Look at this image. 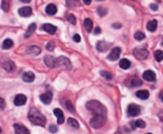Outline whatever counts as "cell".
Here are the masks:
<instances>
[{"instance_id":"obj_23","label":"cell","mask_w":163,"mask_h":134,"mask_svg":"<svg viewBox=\"0 0 163 134\" xmlns=\"http://www.w3.org/2000/svg\"><path fill=\"white\" fill-rule=\"evenodd\" d=\"M157 27H158V22L155 19H154L152 21H150L146 25L147 30L150 32H155L157 30Z\"/></svg>"},{"instance_id":"obj_2","label":"cell","mask_w":163,"mask_h":134,"mask_svg":"<svg viewBox=\"0 0 163 134\" xmlns=\"http://www.w3.org/2000/svg\"><path fill=\"white\" fill-rule=\"evenodd\" d=\"M86 107L95 116H105L107 117V108L103 104L96 100H92L86 104Z\"/></svg>"},{"instance_id":"obj_37","label":"cell","mask_w":163,"mask_h":134,"mask_svg":"<svg viewBox=\"0 0 163 134\" xmlns=\"http://www.w3.org/2000/svg\"><path fill=\"white\" fill-rule=\"evenodd\" d=\"M97 13H98V15H99V16L103 17V16H105V15H107V11L105 8L102 7V6H99V7H98V9H97Z\"/></svg>"},{"instance_id":"obj_14","label":"cell","mask_w":163,"mask_h":134,"mask_svg":"<svg viewBox=\"0 0 163 134\" xmlns=\"http://www.w3.org/2000/svg\"><path fill=\"white\" fill-rule=\"evenodd\" d=\"M41 29L43 30H45V32H47L50 34H54L56 33L57 30V27L55 26L52 25L50 23H45L41 26Z\"/></svg>"},{"instance_id":"obj_18","label":"cell","mask_w":163,"mask_h":134,"mask_svg":"<svg viewBox=\"0 0 163 134\" xmlns=\"http://www.w3.org/2000/svg\"><path fill=\"white\" fill-rule=\"evenodd\" d=\"M54 115L57 117V123L59 125H61V124L64 123V113L61 111V109L60 108H55L54 110Z\"/></svg>"},{"instance_id":"obj_19","label":"cell","mask_w":163,"mask_h":134,"mask_svg":"<svg viewBox=\"0 0 163 134\" xmlns=\"http://www.w3.org/2000/svg\"><path fill=\"white\" fill-rule=\"evenodd\" d=\"M35 79V75L33 72H26L24 73L23 75H22V80H23L25 82H33L34 81Z\"/></svg>"},{"instance_id":"obj_15","label":"cell","mask_w":163,"mask_h":134,"mask_svg":"<svg viewBox=\"0 0 163 134\" xmlns=\"http://www.w3.org/2000/svg\"><path fill=\"white\" fill-rule=\"evenodd\" d=\"M111 46H112V44L106 43L104 41H99L96 43V49L99 52H104V51L109 49Z\"/></svg>"},{"instance_id":"obj_10","label":"cell","mask_w":163,"mask_h":134,"mask_svg":"<svg viewBox=\"0 0 163 134\" xmlns=\"http://www.w3.org/2000/svg\"><path fill=\"white\" fill-rule=\"evenodd\" d=\"M26 100H27V98H26V97L24 94H18L15 98L14 104L16 106H21V105H24L26 104Z\"/></svg>"},{"instance_id":"obj_27","label":"cell","mask_w":163,"mask_h":134,"mask_svg":"<svg viewBox=\"0 0 163 134\" xmlns=\"http://www.w3.org/2000/svg\"><path fill=\"white\" fill-rule=\"evenodd\" d=\"M14 46V42L10 38H7V39H5L2 45V48L3 50H9L11 49V47Z\"/></svg>"},{"instance_id":"obj_32","label":"cell","mask_w":163,"mask_h":134,"mask_svg":"<svg viewBox=\"0 0 163 134\" xmlns=\"http://www.w3.org/2000/svg\"><path fill=\"white\" fill-rule=\"evenodd\" d=\"M155 59L158 62H161L163 60V51L161 50H156L155 53Z\"/></svg>"},{"instance_id":"obj_30","label":"cell","mask_w":163,"mask_h":134,"mask_svg":"<svg viewBox=\"0 0 163 134\" xmlns=\"http://www.w3.org/2000/svg\"><path fill=\"white\" fill-rule=\"evenodd\" d=\"M68 124H69L71 127L75 128V129H78V128L80 127L78 121L76 119H74V118H72V117H69V119H68Z\"/></svg>"},{"instance_id":"obj_35","label":"cell","mask_w":163,"mask_h":134,"mask_svg":"<svg viewBox=\"0 0 163 134\" xmlns=\"http://www.w3.org/2000/svg\"><path fill=\"white\" fill-rule=\"evenodd\" d=\"M135 126L137 128H140V129H143V128L146 127V123H145V121L141 119L137 120L135 121Z\"/></svg>"},{"instance_id":"obj_25","label":"cell","mask_w":163,"mask_h":134,"mask_svg":"<svg viewBox=\"0 0 163 134\" xmlns=\"http://www.w3.org/2000/svg\"><path fill=\"white\" fill-rule=\"evenodd\" d=\"M12 0H2V9L5 12H8L10 11V8H11V5Z\"/></svg>"},{"instance_id":"obj_38","label":"cell","mask_w":163,"mask_h":134,"mask_svg":"<svg viewBox=\"0 0 163 134\" xmlns=\"http://www.w3.org/2000/svg\"><path fill=\"white\" fill-rule=\"evenodd\" d=\"M54 49H55V43H54V42H53V41L49 42L47 45H46V50L48 51H53L54 50Z\"/></svg>"},{"instance_id":"obj_3","label":"cell","mask_w":163,"mask_h":134,"mask_svg":"<svg viewBox=\"0 0 163 134\" xmlns=\"http://www.w3.org/2000/svg\"><path fill=\"white\" fill-rule=\"evenodd\" d=\"M56 67L62 68L64 70H70L73 67L71 61L66 57L60 56L56 58Z\"/></svg>"},{"instance_id":"obj_13","label":"cell","mask_w":163,"mask_h":134,"mask_svg":"<svg viewBox=\"0 0 163 134\" xmlns=\"http://www.w3.org/2000/svg\"><path fill=\"white\" fill-rule=\"evenodd\" d=\"M44 62L45 65L51 69L56 68V58H54L53 56L46 55L44 57Z\"/></svg>"},{"instance_id":"obj_41","label":"cell","mask_w":163,"mask_h":134,"mask_svg":"<svg viewBox=\"0 0 163 134\" xmlns=\"http://www.w3.org/2000/svg\"><path fill=\"white\" fill-rule=\"evenodd\" d=\"M73 40L76 43H80V36L79 34H74V36H73Z\"/></svg>"},{"instance_id":"obj_29","label":"cell","mask_w":163,"mask_h":134,"mask_svg":"<svg viewBox=\"0 0 163 134\" xmlns=\"http://www.w3.org/2000/svg\"><path fill=\"white\" fill-rule=\"evenodd\" d=\"M65 2L69 7H76L79 6L80 0H65Z\"/></svg>"},{"instance_id":"obj_8","label":"cell","mask_w":163,"mask_h":134,"mask_svg":"<svg viewBox=\"0 0 163 134\" xmlns=\"http://www.w3.org/2000/svg\"><path fill=\"white\" fill-rule=\"evenodd\" d=\"M125 85H127V87L136 88L142 85V81L141 79L137 77H131L125 81Z\"/></svg>"},{"instance_id":"obj_31","label":"cell","mask_w":163,"mask_h":134,"mask_svg":"<svg viewBox=\"0 0 163 134\" xmlns=\"http://www.w3.org/2000/svg\"><path fill=\"white\" fill-rule=\"evenodd\" d=\"M134 37H135V38L137 41H142L146 38V35L142 31H137L135 34V36Z\"/></svg>"},{"instance_id":"obj_45","label":"cell","mask_w":163,"mask_h":134,"mask_svg":"<svg viewBox=\"0 0 163 134\" xmlns=\"http://www.w3.org/2000/svg\"><path fill=\"white\" fill-rule=\"evenodd\" d=\"M83 2H84V4L90 5L91 2H92V0H83Z\"/></svg>"},{"instance_id":"obj_6","label":"cell","mask_w":163,"mask_h":134,"mask_svg":"<svg viewBox=\"0 0 163 134\" xmlns=\"http://www.w3.org/2000/svg\"><path fill=\"white\" fill-rule=\"evenodd\" d=\"M134 56L138 60L146 59L149 56V51L144 48H135L133 51Z\"/></svg>"},{"instance_id":"obj_17","label":"cell","mask_w":163,"mask_h":134,"mask_svg":"<svg viewBox=\"0 0 163 134\" xmlns=\"http://www.w3.org/2000/svg\"><path fill=\"white\" fill-rule=\"evenodd\" d=\"M18 14L21 17H29L32 15V9L30 6H24L18 10Z\"/></svg>"},{"instance_id":"obj_43","label":"cell","mask_w":163,"mask_h":134,"mask_svg":"<svg viewBox=\"0 0 163 134\" xmlns=\"http://www.w3.org/2000/svg\"><path fill=\"white\" fill-rule=\"evenodd\" d=\"M112 26H113L115 29H119L122 26H121L120 23H119V22H116V23L112 24Z\"/></svg>"},{"instance_id":"obj_5","label":"cell","mask_w":163,"mask_h":134,"mask_svg":"<svg viewBox=\"0 0 163 134\" xmlns=\"http://www.w3.org/2000/svg\"><path fill=\"white\" fill-rule=\"evenodd\" d=\"M0 64L2 68L7 72H11L15 69V64L13 61L9 59L7 57H2L0 60Z\"/></svg>"},{"instance_id":"obj_24","label":"cell","mask_w":163,"mask_h":134,"mask_svg":"<svg viewBox=\"0 0 163 134\" xmlns=\"http://www.w3.org/2000/svg\"><path fill=\"white\" fill-rule=\"evenodd\" d=\"M131 62L129 61L128 59H126V58H123V59H121L119 61V66L122 70H127L131 67Z\"/></svg>"},{"instance_id":"obj_47","label":"cell","mask_w":163,"mask_h":134,"mask_svg":"<svg viewBox=\"0 0 163 134\" xmlns=\"http://www.w3.org/2000/svg\"><path fill=\"white\" fill-rule=\"evenodd\" d=\"M20 1L23 3H30L31 2V0H20Z\"/></svg>"},{"instance_id":"obj_12","label":"cell","mask_w":163,"mask_h":134,"mask_svg":"<svg viewBox=\"0 0 163 134\" xmlns=\"http://www.w3.org/2000/svg\"><path fill=\"white\" fill-rule=\"evenodd\" d=\"M142 77H143L144 80L151 82V81H155L156 80V74L152 70H146L143 73Z\"/></svg>"},{"instance_id":"obj_28","label":"cell","mask_w":163,"mask_h":134,"mask_svg":"<svg viewBox=\"0 0 163 134\" xmlns=\"http://www.w3.org/2000/svg\"><path fill=\"white\" fill-rule=\"evenodd\" d=\"M84 25L87 31H92V28H93V23H92V21L90 19H86L84 22Z\"/></svg>"},{"instance_id":"obj_7","label":"cell","mask_w":163,"mask_h":134,"mask_svg":"<svg viewBox=\"0 0 163 134\" xmlns=\"http://www.w3.org/2000/svg\"><path fill=\"white\" fill-rule=\"evenodd\" d=\"M127 112L129 117H137L141 113V108L136 104H130L127 107Z\"/></svg>"},{"instance_id":"obj_16","label":"cell","mask_w":163,"mask_h":134,"mask_svg":"<svg viewBox=\"0 0 163 134\" xmlns=\"http://www.w3.org/2000/svg\"><path fill=\"white\" fill-rule=\"evenodd\" d=\"M40 99H41V102H43L45 105H50L53 100V94L50 92H47L45 94H41L40 96Z\"/></svg>"},{"instance_id":"obj_49","label":"cell","mask_w":163,"mask_h":134,"mask_svg":"<svg viewBox=\"0 0 163 134\" xmlns=\"http://www.w3.org/2000/svg\"><path fill=\"white\" fill-rule=\"evenodd\" d=\"M97 1H103V0H97Z\"/></svg>"},{"instance_id":"obj_1","label":"cell","mask_w":163,"mask_h":134,"mask_svg":"<svg viewBox=\"0 0 163 134\" xmlns=\"http://www.w3.org/2000/svg\"><path fill=\"white\" fill-rule=\"evenodd\" d=\"M28 118L30 121L35 125L44 126L46 124V119L45 116L36 108H31L29 111Z\"/></svg>"},{"instance_id":"obj_50","label":"cell","mask_w":163,"mask_h":134,"mask_svg":"<svg viewBox=\"0 0 163 134\" xmlns=\"http://www.w3.org/2000/svg\"><path fill=\"white\" fill-rule=\"evenodd\" d=\"M146 134H152V133H146Z\"/></svg>"},{"instance_id":"obj_11","label":"cell","mask_w":163,"mask_h":134,"mask_svg":"<svg viewBox=\"0 0 163 134\" xmlns=\"http://www.w3.org/2000/svg\"><path fill=\"white\" fill-rule=\"evenodd\" d=\"M14 129H15V134H30L28 129L20 124H15Z\"/></svg>"},{"instance_id":"obj_20","label":"cell","mask_w":163,"mask_h":134,"mask_svg":"<svg viewBox=\"0 0 163 134\" xmlns=\"http://www.w3.org/2000/svg\"><path fill=\"white\" fill-rule=\"evenodd\" d=\"M45 12L49 15H56L57 12V8L54 4H49L45 7Z\"/></svg>"},{"instance_id":"obj_48","label":"cell","mask_w":163,"mask_h":134,"mask_svg":"<svg viewBox=\"0 0 163 134\" xmlns=\"http://www.w3.org/2000/svg\"><path fill=\"white\" fill-rule=\"evenodd\" d=\"M1 132H2V129H1V127H0V134H1Z\"/></svg>"},{"instance_id":"obj_21","label":"cell","mask_w":163,"mask_h":134,"mask_svg":"<svg viewBox=\"0 0 163 134\" xmlns=\"http://www.w3.org/2000/svg\"><path fill=\"white\" fill-rule=\"evenodd\" d=\"M41 52V48L37 46H31L28 47V50H27V53L30 54H34V55H39Z\"/></svg>"},{"instance_id":"obj_51","label":"cell","mask_w":163,"mask_h":134,"mask_svg":"<svg viewBox=\"0 0 163 134\" xmlns=\"http://www.w3.org/2000/svg\"><path fill=\"white\" fill-rule=\"evenodd\" d=\"M162 46H163V41H162Z\"/></svg>"},{"instance_id":"obj_40","label":"cell","mask_w":163,"mask_h":134,"mask_svg":"<svg viewBox=\"0 0 163 134\" xmlns=\"http://www.w3.org/2000/svg\"><path fill=\"white\" fill-rule=\"evenodd\" d=\"M6 106V101L3 98H0V109H3Z\"/></svg>"},{"instance_id":"obj_44","label":"cell","mask_w":163,"mask_h":134,"mask_svg":"<svg viewBox=\"0 0 163 134\" xmlns=\"http://www.w3.org/2000/svg\"><path fill=\"white\" fill-rule=\"evenodd\" d=\"M101 33V29L99 27H96L94 30V34H99Z\"/></svg>"},{"instance_id":"obj_4","label":"cell","mask_w":163,"mask_h":134,"mask_svg":"<svg viewBox=\"0 0 163 134\" xmlns=\"http://www.w3.org/2000/svg\"><path fill=\"white\" fill-rule=\"evenodd\" d=\"M107 117L105 116H94L90 121V125L93 129H100L105 125Z\"/></svg>"},{"instance_id":"obj_33","label":"cell","mask_w":163,"mask_h":134,"mask_svg":"<svg viewBox=\"0 0 163 134\" xmlns=\"http://www.w3.org/2000/svg\"><path fill=\"white\" fill-rule=\"evenodd\" d=\"M100 74L101 76H103L107 80H112V75L110 72H107V71H105V70H102V71H100Z\"/></svg>"},{"instance_id":"obj_26","label":"cell","mask_w":163,"mask_h":134,"mask_svg":"<svg viewBox=\"0 0 163 134\" xmlns=\"http://www.w3.org/2000/svg\"><path fill=\"white\" fill-rule=\"evenodd\" d=\"M37 28V26L35 23H31L30 26H29L28 29H27V31L25 34V38H30L31 35L33 34V33L35 31Z\"/></svg>"},{"instance_id":"obj_46","label":"cell","mask_w":163,"mask_h":134,"mask_svg":"<svg viewBox=\"0 0 163 134\" xmlns=\"http://www.w3.org/2000/svg\"><path fill=\"white\" fill-rule=\"evenodd\" d=\"M159 98H160V99L161 100V101H163V90L160 92V94H159Z\"/></svg>"},{"instance_id":"obj_36","label":"cell","mask_w":163,"mask_h":134,"mask_svg":"<svg viewBox=\"0 0 163 134\" xmlns=\"http://www.w3.org/2000/svg\"><path fill=\"white\" fill-rule=\"evenodd\" d=\"M67 20L70 22L73 25H76L77 24V19H76V17L73 14H69V15H67Z\"/></svg>"},{"instance_id":"obj_34","label":"cell","mask_w":163,"mask_h":134,"mask_svg":"<svg viewBox=\"0 0 163 134\" xmlns=\"http://www.w3.org/2000/svg\"><path fill=\"white\" fill-rule=\"evenodd\" d=\"M65 106H66V108L69 112H71V113H74L75 112V108H74V106L72 104L71 101H67L65 102Z\"/></svg>"},{"instance_id":"obj_9","label":"cell","mask_w":163,"mask_h":134,"mask_svg":"<svg viewBox=\"0 0 163 134\" xmlns=\"http://www.w3.org/2000/svg\"><path fill=\"white\" fill-rule=\"evenodd\" d=\"M122 52V50H121L120 47H115L112 49V50L111 51V53L108 54L107 56V59L110 60V61H116L119 58V56H120V53Z\"/></svg>"},{"instance_id":"obj_22","label":"cell","mask_w":163,"mask_h":134,"mask_svg":"<svg viewBox=\"0 0 163 134\" xmlns=\"http://www.w3.org/2000/svg\"><path fill=\"white\" fill-rule=\"evenodd\" d=\"M136 96L142 100H146L150 97V93L147 90H139L136 92Z\"/></svg>"},{"instance_id":"obj_39","label":"cell","mask_w":163,"mask_h":134,"mask_svg":"<svg viewBox=\"0 0 163 134\" xmlns=\"http://www.w3.org/2000/svg\"><path fill=\"white\" fill-rule=\"evenodd\" d=\"M49 129H50V132L51 133H56L58 131V128L55 125H50V127H49Z\"/></svg>"},{"instance_id":"obj_42","label":"cell","mask_w":163,"mask_h":134,"mask_svg":"<svg viewBox=\"0 0 163 134\" xmlns=\"http://www.w3.org/2000/svg\"><path fill=\"white\" fill-rule=\"evenodd\" d=\"M150 7L152 9L153 11H156L158 9V5L156 4V3H151V4L150 5Z\"/></svg>"}]
</instances>
